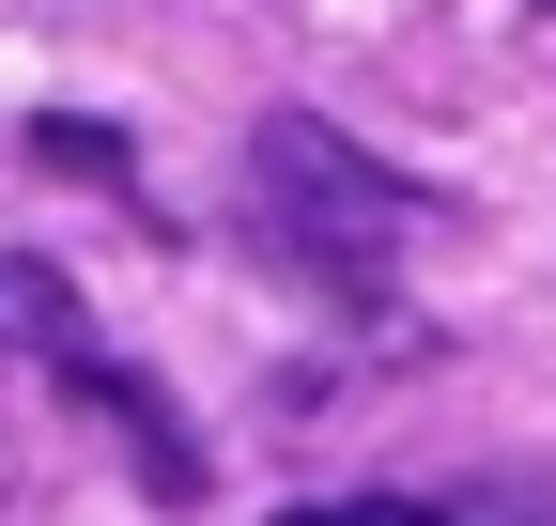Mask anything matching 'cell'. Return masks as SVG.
Here are the masks:
<instances>
[{
    "instance_id": "cell-3",
    "label": "cell",
    "mask_w": 556,
    "mask_h": 526,
    "mask_svg": "<svg viewBox=\"0 0 556 526\" xmlns=\"http://www.w3.org/2000/svg\"><path fill=\"white\" fill-rule=\"evenodd\" d=\"M31 155H47L62 186H124V171H139V155H124V124H93V109H47V124H31Z\"/></svg>"
},
{
    "instance_id": "cell-4",
    "label": "cell",
    "mask_w": 556,
    "mask_h": 526,
    "mask_svg": "<svg viewBox=\"0 0 556 526\" xmlns=\"http://www.w3.org/2000/svg\"><path fill=\"white\" fill-rule=\"evenodd\" d=\"M278 526H433L417 496H325V511H278Z\"/></svg>"
},
{
    "instance_id": "cell-2",
    "label": "cell",
    "mask_w": 556,
    "mask_h": 526,
    "mask_svg": "<svg viewBox=\"0 0 556 526\" xmlns=\"http://www.w3.org/2000/svg\"><path fill=\"white\" fill-rule=\"evenodd\" d=\"M62 387H78V403L139 449V480H155V496H201V449L170 434V403H155V387H139V372H109V356H62Z\"/></svg>"
},
{
    "instance_id": "cell-1",
    "label": "cell",
    "mask_w": 556,
    "mask_h": 526,
    "mask_svg": "<svg viewBox=\"0 0 556 526\" xmlns=\"http://www.w3.org/2000/svg\"><path fill=\"white\" fill-rule=\"evenodd\" d=\"M248 217L294 248V263H325V279H371V263L433 217L417 186H387L340 124H309V109H263L248 124Z\"/></svg>"
}]
</instances>
